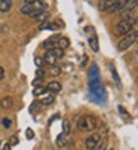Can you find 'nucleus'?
<instances>
[{"mask_svg":"<svg viewBox=\"0 0 138 150\" xmlns=\"http://www.w3.org/2000/svg\"><path fill=\"white\" fill-rule=\"evenodd\" d=\"M33 5H28V3H25L24 6L21 8V13H24V15H30L31 12H33Z\"/></svg>","mask_w":138,"mask_h":150,"instance_id":"4468645a","label":"nucleus"},{"mask_svg":"<svg viewBox=\"0 0 138 150\" xmlns=\"http://www.w3.org/2000/svg\"><path fill=\"white\" fill-rule=\"evenodd\" d=\"M2 123H3V126H5V128H11V125H12L11 119H3V120H2Z\"/></svg>","mask_w":138,"mask_h":150,"instance_id":"5701e85b","label":"nucleus"},{"mask_svg":"<svg viewBox=\"0 0 138 150\" xmlns=\"http://www.w3.org/2000/svg\"><path fill=\"white\" fill-rule=\"evenodd\" d=\"M134 43H135V34H134V33H128L126 37H123V39L119 42L117 49H119V51H125V49H128L129 46H132Z\"/></svg>","mask_w":138,"mask_h":150,"instance_id":"7ed1b4c3","label":"nucleus"},{"mask_svg":"<svg viewBox=\"0 0 138 150\" xmlns=\"http://www.w3.org/2000/svg\"><path fill=\"white\" fill-rule=\"evenodd\" d=\"M49 73H51V76H58L61 73V69L58 66H52V69L49 70Z\"/></svg>","mask_w":138,"mask_h":150,"instance_id":"6ab92c4d","label":"nucleus"},{"mask_svg":"<svg viewBox=\"0 0 138 150\" xmlns=\"http://www.w3.org/2000/svg\"><path fill=\"white\" fill-rule=\"evenodd\" d=\"M5 77V70H3V67H0V80H2Z\"/></svg>","mask_w":138,"mask_h":150,"instance_id":"a878e982","label":"nucleus"},{"mask_svg":"<svg viewBox=\"0 0 138 150\" xmlns=\"http://www.w3.org/2000/svg\"><path fill=\"white\" fill-rule=\"evenodd\" d=\"M12 8L11 0H0V12H9Z\"/></svg>","mask_w":138,"mask_h":150,"instance_id":"6e6552de","label":"nucleus"},{"mask_svg":"<svg viewBox=\"0 0 138 150\" xmlns=\"http://www.w3.org/2000/svg\"><path fill=\"white\" fill-rule=\"evenodd\" d=\"M132 28H134V18H126V19H122L116 25V33L117 34H128L132 31Z\"/></svg>","mask_w":138,"mask_h":150,"instance_id":"f03ea898","label":"nucleus"},{"mask_svg":"<svg viewBox=\"0 0 138 150\" xmlns=\"http://www.w3.org/2000/svg\"><path fill=\"white\" fill-rule=\"evenodd\" d=\"M134 28H137V30H138V16H137V18H134Z\"/></svg>","mask_w":138,"mask_h":150,"instance_id":"bb28decb","label":"nucleus"},{"mask_svg":"<svg viewBox=\"0 0 138 150\" xmlns=\"http://www.w3.org/2000/svg\"><path fill=\"white\" fill-rule=\"evenodd\" d=\"M45 92H46V88H45V86H36L33 94H34L36 97H39V95H42V94H45Z\"/></svg>","mask_w":138,"mask_h":150,"instance_id":"f3484780","label":"nucleus"},{"mask_svg":"<svg viewBox=\"0 0 138 150\" xmlns=\"http://www.w3.org/2000/svg\"><path fill=\"white\" fill-rule=\"evenodd\" d=\"M57 45H58V48H61V49H65V48H68V46H70V40H68L67 37H59Z\"/></svg>","mask_w":138,"mask_h":150,"instance_id":"9d476101","label":"nucleus"},{"mask_svg":"<svg viewBox=\"0 0 138 150\" xmlns=\"http://www.w3.org/2000/svg\"><path fill=\"white\" fill-rule=\"evenodd\" d=\"M34 62H36V66L37 67H42L43 64H45V61H43V58H40V57H37L36 59H34Z\"/></svg>","mask_w":138,"mask_h":150,"instance_id":"412c9836","label":"nucleus"},{"mask_svg":"<svg viewBox=\"0 0 138 150\" xmlns=\"http://www.w3.org/2000/svg\"><path fill=\"white\" fill-rule=\"evenodd\" d=\"M9 144H11V146H15V144H18V137H16V135L11 137V140H9Z\"/></svg>","mask_w":138,"mask_h":150,"instance_id":"b1692460","label":"nucleus"},{"mask_svg":"<svg viewBox=\"0 0 138 150\" xmlns=\"http://www.w3.org/2000/svg\"><path fill=\"white\" fill-rule=\"evenodd\" d=\"M138 6V0H125L123 2V9L122 11H134Z\"/></svg>","mask_w":138,"mask_h":150,"instance_id":"39448f33","label":"nucleus"},{"mask_svg":"<svg viewBox=\"0 0 138 150\" xmlns=\"http://www.w3.org/2000/svg\"><path fill=\"white\" fill-rule=\"evenodd\" d=\"M12 104H13V100H12L11 97H5L2 101H0V105H2L3 109H11Z\"/></svg>","mask_w":138,"mask_h":150,"instance_id":"1a4fd4ad","label":"nucleus"},{"mask_svg":"<svg viewBox=\"0 0 138 150\" xmlns=\"http://www.w3.org/2000/svg\"><path fill=\"white\" fill-rule=\"evenodd\" d=\"M89 45H91V48L94 49L95 52L100 49V48H98V40H97V37H91V39H89Z\"/></svg>","mask_w":138,"mask_h":150,"instance_id":"2eb2a0df","label":"nucleus"},{"mask_svg":"<svg viewBox=\"0 0 138 150\" xmlns=\"http://www.w3.org/2000/svg\"><path fill=\"white\" fill-rule=\"evenodd\" d=\"M52 103H54V97H52V95H48V97L42 98V103H40V104H45V105H48V104H52Z\"/></svg>","mask_w":138,"mask_h":150,"instance_id":"a211bd4d","label":"nucleus"},{"mask_svg":"<svg viewBox=\"0 0 138 150\" xmlns=\"http://www.w3.org/2000/svg\"><path fill=\"white\" fill-rule=\"evenodd\" d=\"M25 137H27L28 140H31V138L34 137V132H33V129H30V128H28V129L25 131Z\"/></svg>","mask_w":138,"mask_h":150,"instance_id":"4be33fe9","label":"nucleus"},{"mask_svg":"<svg viewBox=\"0 0 138 150\" xmlns=\"http://www.w3.org/2000/svg\"><path fill=\"white\" fill-rule=\"evenodd\" d=\"M36 76H37L39 79H40V77H43V76H45V71H43L42 69H39V70L36 71Z\"/></svg>","mask_w":138,"mask_h":150,"instance_id":"393cba45","label":"nucleus"},{"mask_svg":"<svg viewBox=\"0 0 138 150\" xmlns=\"http://www.w3.org/2000/svg\"><path fill=\"white\" fill-rule=\"evenodd\" d=\"M77 126L82 131H94L97 128V120L94 116H83L77 120Z\"/></svg>","mask_w":138,"mask_h":150,"instance_id":"f257e3e1","label":"nucleus"},{"mask_svg":"<svg viewBox=\"0 0 138 150\" xmlns=\"http://www.w3.org/2000/svg\"><path fill=\"white\" fill-rule=\"evenodd\" d=\"M108 150H113V149H108Z\"/></svg>","mask_w":138,"mask_h":150,"instance_id":"c756f323","label":"nucleus"},{"mask_svg":"<svg viewBox=\"0 0 138 150\" xmlns=\"http://www.w3.org/2000/svg\"><path fill=\"white\" fill-rule=\"evenodd\" d=\"M98 141H100V135H98V134H94V135H91V137H88V138H86L85 146H86V149H88V150H94V149L97 147Z\"/></svg>","mask_w":138,"mask_h":150,"instance_id":"20e7f679","label":"nucleus"},{"mask_svg":"<svg viewBox=\"0 0 138 150\" xmlns=\"http://www.w3.org/2000/svg\"><path fill=\"white\" fill-rule=\"evenodd\" d=\"M114 2H116V0H103L101 5H100V9H101V11H107Z\"/></svg>","mask_w":138,"mask_h":150,"instance_id":"f8f14e48","label":"nucleus"},{"mask_svg":"<svg viewBox=\"0 0 138 150\" xmlns=\"http://www.w3.org/2000/svg\"><path fill=\"white\" fill-rule=\"evenodd\" d=\"M51 52L54 54V57H55L57 59L64 57V49H61V48H58V46H57V48H52V49H51Z\"/></svg>","mask_w":138,"mask_h":150,"instance_id":"ddd939ff","label":"nucleus"},{"mask_svg":"<svg viewBox=\"0 0 138 150\" xmlns=\"http://www.w3.org/2000/svg\"><path fill=\"white\" fill-rule=\"evenodd\" d=\"M43 61L46 62V64H49V66H55V61H57V58L54 57V54L51 52V51H48L45 54V57H43Z\"/></svg>","mask_w":138,"mask_h":150,"instance_id":"423d86ee","label":"nucleus"},{"mask_svg":"<svg viewBox=\"0 0 138 150\" xmlns=\"http://www.w3.org/2000/svg\"><path fill=\"white\" fill-rule=\"evenodd\" d=\"M62 129H64V134H65V135L70 134V122L64 120V122H62Z\"/></svg>","mask_w":138,"mask_h":150,"instance_id":"aec40b11","label":"nucleus"},{"mask_svg":"<svg viewBox=\"0 0 138 150\" xmlns=\"http://www.w3.org/2000/svg\"><path fill=\"white\" fill-rule=\"evenodd\" d=\"M135 34V43H137V42H138V30H137V33H134Z\"/></svg>","mask_w":138,"mask_h":150,"instance_id":"c85d7f7f","label":"nucleus"},{"mask_svg":"<svg viewBox=\"0 0 138 150\" xmlns=\"http://www.w3.org/2000/svg\"><path fill=\"white\" fill-rule=\"evenodd\" d=\"M11 147H12V146L8 143V144H5V146H3V150H11Z\"/></svg>","mask_w":138,"mask_h":150,"instance_id":"cd10ccee","label":"nucleus"},{"mask_svg":"<svg viewBox=\"0 0 138 150\" xmlns=\"http://www.w3.org/2000/svg\"><path fill=\"white\" fill-rule=\"evenodd\" d=\"M49 18V13L48 12H39L37 15H36V19L39 21V23H46V19H48Z\"/></svg>","mask_w":138,"mask_h":150,"instance_id":"9b49d317","label":"nucleus"},{"mask_svg":"<svg viewBox=\"0 0 138 150\" xmlns=\"http://www.w3.org/2000/svg\"><path fill=\"white\" fill-rule=\"evenodd\" d=\"M46 91H49V92H59L61 91V85L58 82H51L48 86H46Z\"/></svg>","mask_w":138,"mask_h":150,"instance_id":"0eeeda50","label":"nucleus"},{"mask_svg":"<svg viewBox=\"0 0 138 150\" xmlns=\"http://www.w3.org/2000/svg\"><path fill=\"white\" fill-rule=\"evenodd\" d=\"M57 144H58L59 147H64V146H65V134H64V132L57 137Z\"/></svg>","mask_w":138,"mask_h":150,"instance_id":"dca6fc26","label":"nucleus"}]
</instances>
